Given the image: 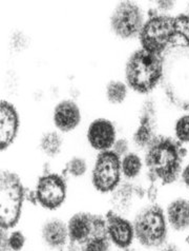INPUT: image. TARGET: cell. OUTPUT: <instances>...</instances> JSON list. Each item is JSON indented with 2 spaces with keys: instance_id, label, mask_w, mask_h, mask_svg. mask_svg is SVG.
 <instances>
[{
  "instance_id": "1",
  "label": "cell",
  "mask_w": 189,
  "mask_h": 251,
  "mask_svg": "<svg viewBox=\"0 0 189 251\" xmlns=\"http://www.w3.org/2000/svg\"><path fill=\"white\" fill-rule=\"evenodd\" d=\"M187 149L171 136L158 135L144 150L146 180L159 186L179 182Z\"/></svg>"
},
{
  "instance_id": "2",
  "label": "cell",
  "mask_w": 189,
  "mask_h": 251,
  "mask_svg": "<svg viewBox=\"0 0 189 251\" xmlns=\"http://www.w3.org/2000/svg\"><path fill=\"white\" fill-rule=\"evenodd\" d=\"M161 87L173 107L189 112V47L173 44L162 55Z\"/></svg>"
},
{
  "instance_id": "3",
  "label": "cell",
  "mask_w": 189,
  "mask_h": 251,
  "mask_svg": "<svg viewBox=\"0 0 189 251\" xmlns=\"http://www.w3.org/2000/svg\"><path fill=\"white\" fill-rule=\"evenodd\" d=\"M67 221L68 244L64 251H111L104 214L79 210Z\"/></svg>"
},
{
  "instance_id": "4",
  "label": "cell",
  "mask_w": 189,
  "mask_h": 251,
  "mask_svg": "<svg viewBox=\"0 0 189 251\" xmlns=\"http://www.w3.org/2000/svg\"><path fill=\"white\" fill-rule=\"evenodd\" d=\"M136 243L146 251H157L169 242L170 228L165 209L158 203H148L138 208L132 219Z\"/></svg>"
},
{
  "instance_id": "5",
  "label": "cell",
  "mask_w": 189,
  "mask_h": 251,
  "mask_svg": "<svg viewBox=\"0 0 189 251\" xmlns=\"http://www.w3.org/2000/svg\"><path fill=\"white\" fill-rule=\"evenodd\" d=\"M125 82L138 94H149L161 83L162 78V55L144 50L132 52L126 60L124 69Z\"/></svg>"
},
{
  "instance_id": "6",
  "label": "cell",
  "mask_w": 189,
  "mask_h": 251,
  "mask_svg": "<svg viewBox=\"0 0 189 251\" xmlns=\"http://www.w3.org/2000/svg\"><path fill=\"white\" fill-rule=\"evenodd\" d=\"M26 191L16 171L3 168L0 173V227L4 231L15 229L22 219Z\"/></svg>"
},
{
  "instance_id": "7",
  "label": "cell",
  "mask_w": 189,
  "mask_h": 251,
  "mask_svg": "<svg viewBox=\"0 0 189 251\" xmlns=\"http://www.w3.org/2000/svg\"><path fill=\"white\" fill-rule=\"evenodd\" d=\"M68 198L67 178L62 173L44 171L37 177L32 189L26 191V201L47 212H56Z\"/></svg>"
},
{
  "instance_id": "8",
  "label": "cell",
  "mask_w": 189,
  "mask_h": 251,
  "mask_svg": "<svg viewBox=\"0 0 189 251\" xmlns=\"http://www.w3.org/2000/svg\"><path fill=\"white\" fill-rule=\"evenodd\" d=\"M177 37L176 16L155 11L145 20L139 34V41L144 50L163 55L167 49L173 45V40Z\"/></svg>"
},
{
  "instance_id": "9",
  "label": "cell",
  "mask_w": 189,
  "mask_h": 251,
  "mask_svg": "<svg viewBox=\"0 0 189 251\" xmlns=\"http://www.w3.org/2000/svg\"><path fill=\"white\" fill-rule=\"evenodd\" d=\"M90 185L100 195L113 193L123 182L121 157L113 150L97 153L89 173Z\"/></svg>"
},
{
  "instance_id": "10",
  "label": "cell",
  "mask_w": 189,
  "mask_h": 251,
  "mask_svg": "<svg viewBox=\"0 0 189 251\" xmlns=\"http://www.w3.org/2000/svg\"><path fill=\"white\" fill-rule=\"evenodd\" d=\"M145 20L143 10L137 2L121 1L111 12L109 25L117 37L131 39L139 37Z\"/></svg>"
},
{
  "instance_id": "11",
  "label": "cell",
  "mask_w": 189,
  "mask_h": 251,
  "mask_svg": "<svg viewBox=\"0 0 189 251\" xmlns=\"http://www.w3.org/2000/svg\"><path fill=\"white\" fill-rule=\"evenodd\" d=\"M157 106L151 99L145 100L139 110L138 124L131 135V144L145 150L159 134L157 133Z\"/></svg>"
},
{
  "instance_id": "12",
  "label": "cell",
  "mask_w": 189,
  "mask_h": 251,
  "mask_svg": "<svg viewBox=\"0 0 189 251\" xmlns=\"http://www.w3.org/2000/svg\"><path fill=\"white\" fill-rule=\"evenodd\" d=\"M106 231L113 248L122 251L135 246L136 234L134 223L125 215L119 214L110 209L104 213Z\"/></svg>"
},
{
  "instance_id": "13",
  "label": "cell",
  "mask_w": 189,
  "mask_h": 251,
  "mask_svg": "<svg viewBox=\"0 0 189 251\" xmlns=\"http://www.w3.org/2000/svg\"><path fill=\"white\" fill-rule=\"evenodd\" d=\"M145 186L137 182L123 180L121 185L108 195V209L127 217L135 211L137 204L145 199Z\"/></svg>"
},
{
  "instance_id": "14",
  "label": "cell",
  "mask_w": 189,
  "mask_h": 251,
  "mask_svg": "<svg viewBox=\"0 0 189 251\" xmlns=\"http://www.w3.org/2000/svg\"><path fill=\"white\" fill-rule=\"evenodd\" d=\"M85 138L88 147L96 153L108 151L113 149L118 139L117 128L108 118L98 117L89 123Z\"/></svg>"
},
{
  "instance_id": "15",
  "label": "cell",
  "mask_w": 189,
  "mask_h": 251,
  "mask_svg": "<svg viewBox=\"0 0 189 251\" xmlns=\"http://www.w3.org/2000/svg\"><path fill=\"white\" fill-rule=\"evenodd\" d=\"M39 241L46 250H64L68 244L67 221L59 217L45 219L39 227Z\"/></svg>"
},
{
  "instance_id": "16",
  "label": "cell",
  "mask_w": 189,
  "mask_h": 251,
  "mask_svg": "<svg viewBox=\"0 0 189 251\" xmlns=\"http://www.w3.org/2000/svg\"><path fill=\"white\" fill-rule=\"evenodd\" d=\"M52 120L55 130L62 134L72 133L82 122L81 108L72 99L61 100L54 107Z\"/></svg>"
},
{
  "instance_id": "17",
  "label": "cell",
  "mask_w": 189,
  "mask_h": 251,
  "mask_svg": "<svg viewBox=\"0 0 189 251\" xmlns=\"http://www.w3.org/2000/svg\"><path fill=\"white\" fill-rule=\"evenodd\" d=\"M20 129V117L12 102L2 100L0 102V150L8 151L16 142Z\"/></svg>"
},
{
  "instance_id": "18",
  "label": "cell",
  "mask_w": 189,
  "mask_h": 251,
  "mask_svg": "<svg viewBox=\"0 0 189 251\" xmlns=\"http://www.w3.org/2000/svg\"><path fill=\"white\" fill-rule=\"evenodd\" d=\"M164 209L170 231L178 234L189 233V199L173 198Z\"/></svg>"
},
{
  "instance_id": "19",
  "label": "cell",
  "mask_w": 189,
  "mask_h": 251,
  "mask_svg": "<svg viewBox=\"0 0 189 251\" xmlns=\"http://www.w3.org/2000/svg\"><path fill=\"white\" fill-rule=\"evenodd\" d=\"M65 142L63 134L57 130H47L38 141L39 151L48 159H56L64 151Z\"/></svg>"
},
{
  "instance_id": "20",
  "label": "cell",
  "mask_w": 189,
  "mask_h": 251,
  "mask_svg": "<svg viewBox=\"0 0 189 251\" xmlns=\"http://www.w3.org/2000/svg\"><path fill=\"white\" fill-rule=\"evenodd\" d=\"M121 169L124 180L137 182V179L145 170L143 156L135 151H130L128 154L121 157Z\"/></svg>"
},
{
  "instance_id": "21",
  "label": "cell",
  "mask_w": 189,
  "mask_h": 251,
  "mask_svg": "<svg viewBox=\"0 0 189 251\" xmlns=\"http://www.w3.org/2000/svg\"><path fill=\"white\" fill-rule=\"evenodd\" d=\"M88 170L89 164L87 158L80 154H75L66 160L61 173L66 178H73L77 180L85 177Z\"/></svg>"
},
{
  "instance_id": "22",
  "label": "cell",
  "mask_w": 189,
  "mask_h": 251,
  "mask_svg": "<svg viewBox=\"0 0 189 251\" xmlns=\"http://www.w3.org/2000/svg\"><path fill=\"white\" fill-rule=\"evenodd\" d=\"M26 245L27 236L21 229L1 230V251H24Z\"/></svg>"
},
{
  "instance_id": "23",
  "label": "cell",
  "mask_w": 189,
  "mask_h": 251,
  "mask_svg": "<svg viewBox=\"0 0 189 251\" xmlns=\"http://www.w3.org/2000/svg\"><path fill=\"white\" fill-rule=\"evenodd\" d=\"M128 95L127 83L120 79H113L105 87V97L111 104L123 103Z\"/></svg>"
},
{
  "instance_id": "24",
  "label": "cell",
  "mask_w": 189,
  "mask_h": 251,
  "mask_svg": "<svg viewBox=\"0 0 189 251\" xmlns=\"http://www.w3.org/2000/svg\"><path fill=\"white\" fill-rule=\"evenodd\" d=\"M172 137L184 147L189 145V113L179 116L174 122Z\"/></svg>"
},
{
  "instance_id": "25",
  "label": "cell",
  "mask_w": 189,
  "mask_h": 251,
  "mask_svg": "<svg viewBox=\"0 0 189 251\" xmlns=\"http://www.w3.org/2000/svg\"><path fill=\"white\" fill-rule=\"evenodd\" d=\"M178 36L183 38L185 45L189 47V11L176 16Z\"/></svg>"
},
{
  "instance_id": "26",
  "label": "cell",
  "mask_w": 189,
  "mask_h": 251,
  "mask_svg": "<svg viewBox=\"0 0 189 251\" xmlns=\"http://www.w3.org/2000/svg\"><path fill=\"white\" fill-rule=\"evenodd\" d=\"M130 144L131 141H129V139L126 137H118L111 150H113L117 155L123 157L130 152Z\"/></svg>"
},
{
  "instance_id": "27",
  "label": "cell",
  "mask_w": 189,
  "mask_h": 251,
  "mask_svg": "<svg viewBox=\"0 0 189 251\" xmlns=\"http://www.w3.org/2000/svg\"><path fill=\"white\" fill-rule=\"evenodd\" d=\"M156 11L160 14H167L171 12L174 8H176L177 2L172 1V0H159V1L155 2Z\"/></svg>"
},
{
  "instance_id": "28",
  "label": "cell",
  "mask_w": 189,
  "mask_h": 251,
  "mask_svg": "<svg viewBox=\"0 0 189 251\" xmlns=\"http://www.w3.org/2000/svg\"><path fill=\"white\" fill-rule=\"evenodd\" d=\"M179 182L185 188V189L189 190V162L185 163L183 168H182Z\"/></svg>"
},
{
  "instance_id": "29",
  "label": "cell",
  "mask_w": 189,
  "mask_h": 251,
  "mask_svg": "<svg viewBox=\"0 0 189 251\" xmlns=\"http://www.w3.org/2000/svg\"><path fill=\"white\" fill-rule=\"evenodd\" d=\"M157 251H182V249L177 243L169 241L167 244H165L163 247H161Z\"/></svg>"
},
{
  "instance_id": "30",
  "label": "cell",
  "mask_w": 189,
  "mask_h": 251,
  "mask_svg": "<svg viewBox=\"0 0 189 251\" xmlns=\"http://www.w3.org/2000/svg\"><path fill=\"white\" fill-rule=\"evenodd\" d=\"M122 251H140L138 248H136L135 246L134 247H130L128 249H125V250H122Z\"/></svg>"
},
{
  "instance_id": "31",
  "label": "cell",
  "mask_w": 189,
  "mask_h": 251,
  "mask_svg": "<svg viewBox=\"0 0 189 251\" xmlns=\"http://www.w3.org/2000/svg\"><path fill=\"white\" fill-rule=\"evenodd\" d=\"M185 242H186V244L187 245L189 246V233L187 234V236H186V239H185Z\"/></svg>"
}]
</instances>
